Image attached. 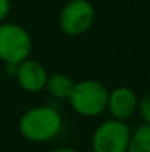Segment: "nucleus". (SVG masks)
I'll list each match as a JSON object with an SVG mask.
<instances>
[{
  "mask_svg": "<svg viewBox=\"0 0 150 152\" xmlns=\"http://www.w3.org/2000/svg\"><path fill=\"white\" fill-rule=\"evenodd\" d=\"M62 129L60 114L50 106L28 109L19 120V133L30 142L41 143L51 140Z\"/></svg>",
  "mask_w": 150,
  "mask_h": 152,
  "instance_id": "f257e3e1",
  "label": "nucleus"
},
{
  "mask_svg": "<svg viewBox=\"0 0 150 152\" xmlns=\"http://www.w3.org/2000/svg\"><path fill=\"white\" fill-rule=\"evenodd\" d=\"M109 90L97 80H83L75 83L69 96L72 109L83 117H97L107 108Z\"/></svg>",
  "mask_w": 150,
  "mask_h": 152,
  "instance_id": "f03ea898",
  "label": "nucleus"
},
{
  "mask_svg": "<svg viewBox=\"0 0 150 152\" xmlns=\"http://www.w3.org/2000/svg\"><path fill=\"white\" fill-rule=\"evenodd\" d=\"M33 40L27 30L18 24H0V61L21 64L30 58Z\"/></svg>",
  "mask_w": 150,
  "mask_h": 152,
  "instance_id": "7ed1b4c3",
  "label": "nucleus"
},
{
  "mask_svg": "<svg viewBox=\"0 0 150 152\" xmlns=\"http://www.w3.org/2000/svg\"><path fill=\"white\" fill-rule=\"evenodd\" d=\"M94 18H96V10L90 1L71 0L60 10L59 25L66 36L78 37L91 28Z\"/></svg>",
  "mask_w": 150,
  "mask_h": 152,
  "instance_id": "20e7f679",
  "label": "nucleus"
},
{
  "mask_svg": "<svg viewBox=\"0 0 150 152\" xmlns=\"http://www.w3.org/2000/svg\"><path fill=\"white\" fill-rule=\"evenodd\" d=\"M131 130L124 121L106 120L93 133V152H127Z\"/></svg>",
  "mask_w": 150,
  "mask_h": 152,
  "instance_id": "39448f33",
  "label": "nucleus"
},
{
  "mask_svg": "<svg viewBox=\"0 0 150 152\" xmlns=\"http://www.w3.org/2000/svg\"><path fill=\"white\" fill-rule=\"evenodd\" d=\"M137 106H138V98L133 89L121 86L109 92L106 109L110 112L113 120L125 123L128 118H131L136 114Z\"/></svg>",
  "mask_w": 150,
  "mask_h": 152,
  "instance_id": "423d86ee",
  "label": "nucleus"
},
{
  "mask_svg": "<svg viewBox=\"0 0 150 152\" xmlns=\"http://www.w3.org/2000/svg\"><path fill=\"white\" fill-rule=\"evenodd\" d=\"M15 78L22 90H25L28 93H37V92L46 89L49 75H47L46 68L40 62L28 58L27 61L19 64Z\"/></svg>",
  "mask_w": 150,
  "mask_h": 152,
  "instance_id": "0eeeda50",
  "label": "nucleus"
},
{
  "mask_svg": "<svg viewBox=\"0 0 150 152\" xmlns=\"http://www.w3.org/2000/svg\"><path fill=\"white\" fill-rule=\"evenodd\" d=\"M74 86H75V81L65 74H53L47 78V83H46V89L56 99H69L74 90Z\"/></svg>",
  "mask_w": 150,
  "mask_h": 152,
  "instance_id": "6e6552de",
  "label": "nucleus"
},
{
  "mask_svg": "<svg viewBox=\"0 0 150 152\" xmlns=\"http://www.w3.org/2000/svg\"><path fill=\"white\" fill-rule=\"evenodd\" d=\"M127 152H150V126L143 124L131 133Z\"/></svg>",
  "mask_w": 150,
  "mask_h": 152,
  "instance_id": "1a4fd4ad",
  "label": "nucleus"
},
{
  "mask_svg": "<svg viewBox=\"0 0 150 152\" xmlns=\"http://www.w3.org/2000/svg\"><path fill=\"white\" fill-rule=\"evenodd\" d=\"M137 111L140 112V117L144 121V124H149L150 126V92L146 93V95H143L138 99Z\"/></svg>",
  "mask_w": 150,
  "mask_h": 152,
  "instance_id": "9d476101",
  "label": "nucleus"
},
{
  "mask_svg": "<svg viewBox=\"0 0 150 152\" xmlns=\"http://www.w3.org/2000/svg\"><path fill=\"white\" fill-rule=\"evenodd\" d=\"M10 12V0H0V22Z\"/></svg>",
  "mask_w": 150,
  "mask_h": 152,
  "instance_id": "9b49d317",
  "label": "nucleus"
},
{
  "mask_svg": "<svg viewBox=\"0 0 150 152\" xmlns=\"http://www.w3.org/2000/svg\"><path fill=\"white\" fill-rule=\"evenodd\" d=\"M18 68H19V64H4V72L10 77H16Z\"/></svg>",
  "mask_w": 150,
  "mask_h": 152,
  "instance_id": "f8f14e48",
  "label": "nucleus"
},
{
  "mask_svg": "<svg viewBox=\"0 0 150 152\" xmlns=\"http://www.w3.org/2000/svg\"><path fill=\"white\" fill-rule=\"evenodd\" d=\"M53 152H80V151H77L74 148H59V149H54Z\"/></svg>",
  "mask_w": 150,
  "mask_h": 152,
  "instance_id": "ddd939ff",
  "label": "nucleus"
}]
</instances>
